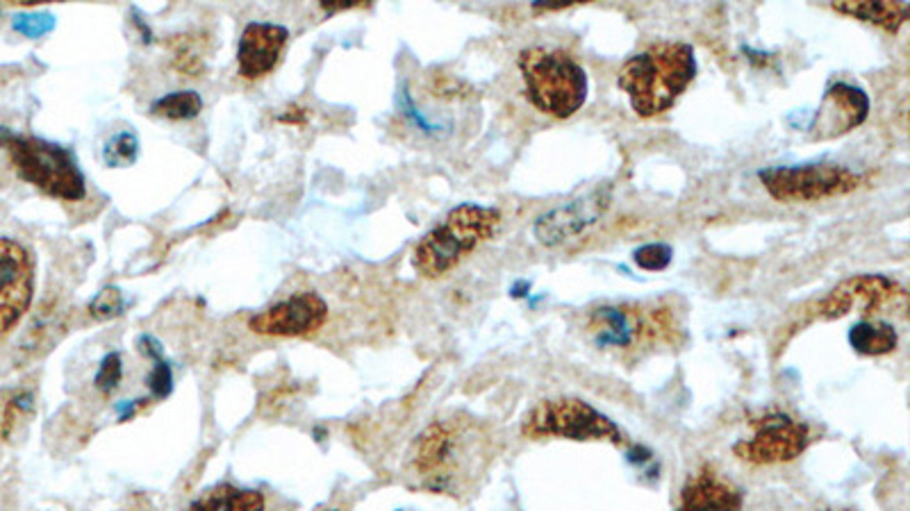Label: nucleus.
Segmentation results:
<instances>
[{
    "label": "nucleus",
    "mask_w": 910,
    "mask_h": 511,
    "mask_svg": "<svg viewBox=\"0 0 910 511\" xmlns=\"http://www.w3.org/2000/svg\"><path fill=\"white\" fill-rule=\"evenodd\" d=\"M328 511H334V509H328Z\"/></svg>",
    "instance_id": "nucleus-29"
},
{
    "label": "nucleus",
    "mask_w": 910,
    "mask_h": 511,
    "mask_svg": "<svg viewBox=\"0 0 910 511\" xmlns=\"http://www.w3.org/2000/svg\"><path fill=\"white\" fill-rule=\"evenodd\" d=\"M610 200V187H599L540 217L533 226V234L542 246H560L592 228L608 212Z\"/></svg>",
    "instance_id": "nucleus-13"
},
{
    "label": "nucleus",
    "mask_w": 910,
    "mask_h": 511,
    "mask_svg": "<svg viewBox=\"0 0 910 511\" xmlns=\"http://www.w3.org/2000/svg\"><path fill=\"white\" fill-rule=\"evenodd\" d=\"M571 6L573 3H533V10L536 12H560V10H567Z\"/></svg>",
    "instance_id": "nucleus-28"
},
{
    "label": "nucleus",
    "mask_w": 910,
    "mask_h": 511,
    "mask_svg": "<svg viewBox=\"0 0 910 511\" xmlns=\"http://www.w3.org/2000/svg\"><path fill=\"white\" fill-rule=\"evenodd\" d=\"M753 437L736 443L733 452L749 464L794 462L810 445V428L788 414H764L751 421Z\"/></svg>",
    "instance_id": "nucleus-9"
},
{
    "label": "nucleus",
    "mask_w": 910,
    "mask_h": 511,
    "mask_svg": "<svg viewBox=\"0 0 910 511\" xmlns=\"http://www.w3.org/2000/svg\"><path fill=\"white\" fill-rule=\"evenodd\" d=\"M139 156V141L132 132H121L112 137L103 148V160L110 169L132 167Z\"/></svg>",
    "instance_id": "nucleus-21"
},
{
    "label": "nucleus",
    "mask_w": 910,
    "mask_h": 511,
    "mask_svg": "<svg viewBox=\"0 0 910 511\" xmlns=\"http://www.w3.org/2000/svg\"><path fill=\"white\" fill-rule=\"evenodd\" d=\"M697 76L694 48L686 41H658L629 58L617 76L619 89L642 119L672 110Z\"/></svg>",
    "instance_id": "nucleus-1"
},
{
    "label": "nucleus",
    "mask_w": 910,
    "mask_h": 511,
    "mask_svg": "<svg viewBox=\"0 0 910 511\" xmlns=\"http://www.w3.org/2000/svg\"><path fill=\"white\" fill-rule=\"evenodd\" d=\"M838 14L866 21L870 26H877L886 32H897L910 14L908 3H870V0H844V3H833L831 6Z\"/></svg>",
    "instance_id": "nucleus-17"
},
{
    "label": "nucleus",
    "mask_w": 910,
    "mask_h": 511,
    "mask_svg": "<svg viewBox=\"0 0 910 511\" xmlns=\"http://www.w3.org/2000/svg\"><path fill=\"white\" fill-rule=\"evenodd\" d=\"M519 71L526 96L533 106L556 119L577 114L588 100V73L564 50L533 46L519 53Z\"/></svg>",
    "instance_id": "nucleus-3"
},
{
    "label": "nucleus",
    "mask_w": 910,
    "mask_h": 511,
    "mask_svg": "<svg viewBox=\"0 0 910 511\" xmlns=\"http://www.w3.org/2000/svg\"><path fill=\"white\" fill-rule=\"evenodd\" d=\"M462 430L447 421H436L417 437L410 452V467L423 487L433 491L451 489L462 469Z\"/></svg>",
    "instance_id": "nucleus-8"
},
{
    "label": "nucleus",
    "mask_w": 910,
    "mask_h": 511,
    "mask_svg": "<svg viewBox=\"0 0 910 511\" xmlns=\"http://www.w3.org/2000/svg\"><path fill=\"white\" fill-rule=\"evenodd\" d=\"M356 8H362L360 3H340V0H328V3H321V10H326L328 14H334V12H344V10H356Z\"/></svg>",
    "instance_id": "nucleus-27"
},
{
    "label": "nucleus",
    "mask_w": 910,
    "mask_h": 511,
    "mask_svg": "<svg viewBox=\"0 0 910 511\" xmlns=\"http://www.w3.org/2000/svg\"><path fill=\"white\" fill-rule=\"evenodd\" d=\"M501 228V212L481 204H460L430 230L412 252V267L426 280L444 278L469 252L490 241Z\"/></svg>",
    "instance_id": "nucleus-2"
},
{
    "label": "nucleus",
    "mask_w": 910,
    "mask_h": 511,
    "mask_svg": "<svg viewBox=\"0 0 910 511\" xmlns=\"http://www.w3.org/2000/svg\"><path fill=\"white\" fill-rule=\"evenodd\" d=\"M0 148L8 152L14 171L39 191L60 200L87 196L84 176L67 148L8 128H0Z\"/></svg>",
    "instance_id": "nucleus-4"
},
{
    "label": "nucleus",
    "mask_w": 910,
    "mask_h": 511,
    "mask_svg": "<svg viewBox=\"0 0 910 511\" xmlns=\"http://www.w3.org/2000/svg\"><path fill=\"white\" fill-rule=\"evenodd\" d=\"M870 114L868 93L847 82H836L827 89L820 108L810 123L812 141H829L863 126Z\"/></svg>",
    "instance_id": "nucleus-14"
},
{
    "label": "nucleus",
    "mask_w": 910,
    "mask_h": 511,
    "mask_svg": "<svg viewBox=\"0 0 910 511\" xmlns=\"http://www.w3.org/2000/svg\"><path fill=\"white\" fill-rule=\"evenodd\" d=\"M203 110V100L197 91H173L153 102L151 112L169 121H191Z\"/></svg>",
    "instance_id": "nucleus-20"
},
{
    "label": "nucleus",
    "mask_w": 910,
    "mask_h": 511,
    "mask_svg": "<svg viewBox=\"0 0 910 511\" xmlns=\"http://www.w3.org/2000/svg\"><path fill=\"white\" fill-rule=\"evenodd\" d=\"M149 387H151V391H153L156 398H167V395L171 393V389H173L171 367L162 360V357H158V360H156L153 373L149 375Z\"/></svg>",
    "instance_id": "nucleus-26"
},
{
    "label": "nucleus",
    "mask_w": 910,
    "mask_h": 511,
    "mask_svg": "<svg viewBox=\"0 0 910 511\" xmlns=\"http://www.w3.org/2000/svg\"><path fill=\"white\" fill-rule=\"evenodd\" d=\"M89 314L96 321H110L119 314H123V293L117 287H108L103 291L96 293V298L89 302Z\"/></svg>",
    "instance_id": "nucleus-22"
},
{
    "label": "nucleus",
    "mask_w": 910,
    "mask_h": 511,
    "mask_svg": "<svg viewBox=\"0 0 910 511\" xmlns=\"http://www.w3.org/2000/svg\"><path fill=\"white\" fill-rule=\"evenodd\" d=\"M849 343L858 354L866 357H881L890 354L897 343V330L883 321H860L849 330Z\"/></svg>",
    "instance_id": "nucleus-19"
},
{
    "label": "nucleus",
    "mask_w": 910,
    "mask_h": 511,
    "mask_svg": "<svg viewBox=\"0 0 910 511\" xmlns=\"http://www.w3.org/2000/svg\"><path fill=\"white\" fill-rule=\"evenodd\" d=\"M588 330L599 348L631 350L647 343L672 341L679 332V323L672 310L664 307L642 310L638 304H603L590 314Z\"/></svg>",
    "instance_id": "nucleus-6"
},
{
    "label": "nucleus",
    "mask_w": 910,
    "mask_h": 511,
    "mask_svg": "<svg viewBox=\"0 0 910 511\" xmlns=\"http://www.w3.org/2000/svg\"><path fill=\"white\" fill-rule=\"evenodd\" d=\"M34 295V262L14 239L0 237V337L10 334Z\"/></svg>",
    "instance_id": "nucleus-11"
},
{
    "label": "nucleus",
    "mask_w": 910,
    "mask_h": 511,
    "mask_svg": "<svg viewBox=\"0 0 910 511\" xmlns=\"http://www.w3.org/2000/svg\"><path fill=\"white\" fill-rule=\"evenodd\" d=\"M674 252L667 243H647L633 252V262L644 271H662L672 264Z\"/></svg>",
    "instance_id": "nucleus-23"
},
{
    "label": "nucleus",
    "mask_w": 910,
    "mask_h": 511,
    "mask_svg": "<svg viewBox=\"0 0 910 511\" xmlns=\"http://www.w3.org/2000/svg\"><path fill=\"white\" fill-rule=\"evenodd\" d=\"M123 378V362L119 352H110L103 357L101 369L96 373V389L103 393H112Z\"/></svg>",
    "instance_id": "nucleus-25"
},
{
    "label": "nucleus",
    "mask_w": 910,
    "mask_h": 511,
    "mask_svg": "<svg viewBox=\"0 0 910 511\" xmlns=\"http://www.w3.org/2000/svg\"><path fill=\"white\" fill-rule=\"evenodd\" d=\"M12 28L28 37V39H41L43 34L51 32L56 28V17L48 12H30V14H19L12 21Z\"/></svg>",
    "instance_id": "nucleus-24"
},
{
    "label": "nucleus",
    "mask_w": 910,
    "mask_h": 511,
    "mask_svg": "<svg viewBox=\"0 0 910 511\" xmlns=\"http://www.w3.org/2000/svg\"><path fill=\"white\" fill-rule=\"evenodd\" d=\"M742 491L722 480L710 467L694 473L681 491L677 511H742Z\"/></svg>",
    "instance_id": "nucleus-16"
},
{
    "label": "nucleus",
    "mask_w": 910,
    "mask_h": 511,
    "mask_svg": "<svg viewBox=\"0 0 910 511\" xmlns=\"http://www.w3.org/2000/svg\"><path fill=\"white\" fill-rule=\"evenodd\" d=\"M187 511H264V498L260 491L219 484L206 491Z\"/></svg>",
    "instance_id": "nucleus-18"
},
{
    "label": "nucleus",
    "mask_w": 910,
    "mask_h": 511,
    "mask_svg": "<svg viewBox=\"0 0 910 511\" xmlns=\"http://www.w3.org/2000/svg\"><path fill=\"white\" fill-rule=\"evenodd\" d=\"M526 439H569V441H608L624 445L627 437L597 407L581 398H553L536 404L521 423Z\"/></svg>",
    "instance_id": "nucleus-5"
},
{
    "label": "nucleus",
    "mask_w": 910,
    "mask_h": 511,
    "mask_svg": "<svg viewBox=\"0 0 910 511\" xmlns=\"http://www.w3.org/2000/svg\"><path fill=\"white\" fill-rule=\"evenodd\" d=\"M899 304L901 310H906V289L886 278V275H853L844 282H840L822 302L816 307V317L822 321H836L853 312L856 307L860 314H872L874 310H881L886 304Z\"/></svg>",
    "instance_id": "nucleus-10"
},
{
    "label": "nucleus",
    "mask_w": 910,
    "mask_h": 511,
    "mask_svg": "<svg viewBox=\"0 0 910 511\" xmlns=\"http://www.w3.org/2000/svg\"><path fill=\"white\" fill-rule=\"evenodd\" d=\"M328 321V304L314 291H301L251 319V330L264 337H310Z\"/></svg>",
    "instance_id": "nucleus-12"
},
{
    "label": "nucleus",
    "mask_w": 910,
    "mask_h": 511,
    "mask_svg": "<svg viewBox=\"0 0 910 511\" xmlns=\"http://www.w3.org/2000/svg\"><path fill=\"white\" fill-rule=\"evenodd\" d=\"M290 39V30L276 23H249L239 39L237 67L239 76L247 80H260L269 76Z\"/></svg>",
    "instance_id": "nucleus-15"
},
{
    "label": "nucleus",
    "mask_w": 910,
    "mask_h": 511,
    "mask_svg": "<svg viewBox=\"0 0 910 511\" xmlns=\"http://www.w3.org/2000/svg\"><path fill=\"white\" fill-rule=\"evenodd\" d=\"M762 187L779 202H818L851 193L863 178L840 164L772 167L758 173Z\"/></svg>",
    "instance_id": "nucleus-7"
}]
</instances>
